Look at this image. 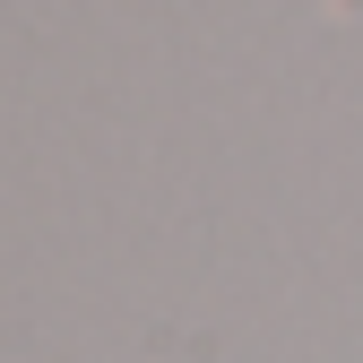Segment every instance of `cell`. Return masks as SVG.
I'll list each match as a JSON object with an SVG mask.
<instances>
[{"label": "cell", "instance_id": "cell-1", "mask_svg": "<svg viewBox=\"0 0 363 363\" xmlns=\"http://www.w3.org/2000/svg\"><path fill=\"white\" fill-rule=\"evenodd\" d=\"M337 9H346V18H363V0H337Z\"/></svg>", "mask_w": 363, "mask_h": 363}]
</instances>
